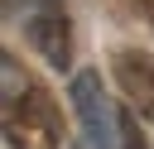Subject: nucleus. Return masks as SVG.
Returning a JSON list of instances; mask_svg holds the SVG:
<instances>
[{
  "label": "nucleus",
  "mask_w": 154,
  "mask_h": 149,
  "mask_svg": "<svg viewBox=\"0 0 154 149\" xmlns=\"http://www.w3.org/2000/svg\"><path fill=\"white\" fill-rule=\"evenodd\" d=\"M135 5H140V14H144V19L154 24V0H135Z\"/></svg>",
  "instance_id": "obj_6"
},
{
  "label": "nucleus",
  "mask_w": 154,
  "mask_h": 149,
  "mask_svg": "<svg viewBox=\"0 0 154 149\" xmlns=\"http://www.w3.org/2000/svg\"><path fill=\"white\" fill-rule=\"evenodd\" d=\"M120 149H149L144 135H140V125H135L130 115H120Z\"/></svg>",
  "instance_id": "obj_5"
},
{
  "label": "nucleus",
  "mask_w": 154,
  "mask_h": 149,
  "mask_svg": "<svg viewBox=\"0 0 154 149\" xmlns=\"http://www.w3.org/2000/svg\"><path fill=\"white\" fill-rule=\"evenodd\" d=\"M72 111H77L82 135H87L91 149H111V144H116L120 120H116V111H111V101H106L96 72H77V77H72Z\"/></svg>",
  "instance_id": "obj_3"
},
{
  "label": "nucleus",
  "mask_w": 154,
  "mask_h": 149,
  "mask_svg": "<svg viewBox=\"0 0 154 149\" xmlns=\"http://www.w3.org/2000/svg\"><path fill=\"white\" fill-rule=\"evenodd\" d=\"M10 10L24 19V38L34 43V53H43L48 67L72 62V24L63 0H10Z\"/></svg>",
  "instance_id": "obj_2"
},
{
  "label": "nucleus",
  "mask_w": 154,
  "mask_h": 149,
  "mask_svg": "<svg viewBox=\"0 0 154 149\" xmlns=\"http://www.w3.org/2000/svg\"><path fill=\"white\" fill-rule=\"evenodd\" d=\"M116 82L140 115H154V62L149 58H140L135 48H120L116 53Z\"/></svg>",
  "instance_id": "obj_4"
},
{
  "label": "nucleus",
  "mask_w": 154,
  "mask_h": 149,
  "mask_svg": "<svg viewBox=\"0 0 154 149\" xmlns=\"http://www.w3.org/2000/svg\"><path fill=\"white\" fill-rule=\"evenodd\" d=\"M0 72H5V139H10V149H58L63 115H58L53 96L34 77H19L14 58H5Z\"/></svg>",
  "instance_id": "obj_1"
}]
</instances>
